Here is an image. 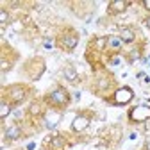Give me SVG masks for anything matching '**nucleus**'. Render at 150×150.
I'll return each mask as SVG.
<instances>
[{"mask_svg":"<svg viewBox=\"0 0 150 150\" xmlns=\"http://www.w3.org/2000/svg\"><path fill=\"white\" fill-rule=\"evenodd\" d=\"M9 95H11L13 102H22L25 98V91L22 86H13V88H9Z\"/></svg>","mask_w":150,"mask_h":150,"instance_id":"0eeeda50","label":"nucleus"},{"mask_svg":"<svg viewBox=\"0 0 150 150\" xmlns=\"http://www.w3.org/2000/svg\"><path fill=\"white\" fill-rule=\"evenodd\" d=\"M63 75L66 77V81H70L71 84H75V82L79 81V77H77V71H75L71 66H66V68L63 70Z\"/></svg>","mask_w":150,"mask_h":150,"instance_id":"f8f14e48","label":"nucleus"},{"mask_svg":"<svg viewBox=\"0 0 150 150\" xmlns=\"http://www.w3.org/2000/svg\"><path fill=\"white\" fill-rule=\"evenodd\" d=\"M132 98H134V93H132L130 88H127V86L125 88H118L115 91V95H112V104L115 105H125Z\"/></svg>","mask_w":150,"mask_h":150,"instance_id":"f03ea898","label":"nucleus"},{"mask_svg":"<svg viewBox=\"0 0 150 150\" xmlns=\"http://www.w3.org/2000/svg\"><path fill=\"white\" fill-rule=\"evenodd\" d=\"M143 7H145L146 11H150V0H145V2H143Z\"/></svg>","mask_w":150,"mask_h":150,"instance_id":"dca6fc26","label":"nucleus"},{"mask_svg":"<svg viewBox=\"0 0 150 150\" xmlns=\"http://www.w3.org/2000/svg\"><path fill=\"white\" fill-rule=\"evenodd\" d=\"M20 136H22V129L18 125H11V127L6 129V138L7 139H18Z\"/></svg>","mask_w":150,"mask_h":150,"instance_id":"9d476101","label":"nucleus"},{"mask_svg":"<svg viewBox=\"0 0 150 150\" xmlns=\"http://www.w3.org/2000/svg\"><path fill=\"white\" fill-rule=\"evenodd\" d=\"M88 125H89V118L82 115V116H77V118L73 120L71 129H73V130H77V132H82V130L88 129Z\"/></svg>","mask_w":150,"mask_h":150,"instance_id":"423d86ee","label":"nucleus"},{"mask_svg":"<svg viewBox=\"0 0 150 150\" xmlns=\"http://www.w3.org/2000/svg\"><path fill=\"white\" fill-rule=\"evenodd\" d=\"M122 45H123V41L120 40L118 36H109V38H107V48H109V50L118 52V50L122 48Z\"/></svg>","mask_w":150,"mask_h":150,"instance_id":"1a4fd4ad","label":"nucleus"},{"mask_svg":"<svg viewBox=\"0 0 150 150\" xmlns=\"http://www.w3.org/2000/svg\"><path fill=\"white\" fill-rule=\"evenodd\" d=\"M77 43H79V38L75 36V34H71V36H64V38H63V47L68 48V50L75 48V47H77Z\"/></svg>","mask_w":150,"mask_h":150,"instance_id":"9b49d317","label":"nucleus"},{"mask_svg":"<svg viewBox=\"0 0 150 150\" xmlns=\"http://www.w3.org/2000/svg\"><path fill=\"white\" fill-rule=\"evenodd\" d=\"M130 122H146L150 120V105H136L129 111Z\"/></svg>","mask_w":150,"mask_h":150,"instance_id":"7ed1b4c3","label":"nucleus"},{"mask_svg":"<svg viewBox=\"0 0 150 150\" xmlns=\"http://www.w3.org/2000/svg\"><path fill=\"white\" fill-rule=\"evenodd\" d=\"M120 40L123 43H132L136 40V32L132 29H129V27H122L120 29Z\"/></svg>","mask_w":150,"mask_h":150,"instance_id":"6e6552de","label":"nucleus"},{"mask_svg":"<svg viewBox=\"0 0 150 150\" xmlns=\"http://www.w3.org/2000/svg\"><path fill=\"white\" fill-rule=\"evenodd\" d=\"M146 150H150V138H146Z\"/></svg>","mask_w":150,"mask_h":150,"instance_id":"a211bd4d","label":"nucleus"},{"mask_svg":"<svg viewBox=\"0 0 150 150\" xmlns=\"http://www.w3.org/2000/svg\"><path fill=\"white\" fill-rule=\"evenodd\" d=\"M7 18H9L7 11H6V9H2V11H0V23H2V29H4V27H6V23H7Z\"/></svg>","mask_w":150,"mask_h":150,"instance_id":"2eb2a0df","label":"nucleus"},{"mask_svg":"<svg viewBox=\"0 0 150 150\" xmlns=\"http://www.w3.org/2000/svg\"><path fill=\"white\" fill-rule=\"evenodd\" d=\"M129 6H130L129 0H115V2H111V4H109V13H112V14L123 13Z\"/></svg>","mask_w":150,"mask_h":150,"instance_id":"39448f33","label":"nucleus"},{"mask_svg":"<svg viewBox=\"0 0 150 150\" xmlns=\"http://www.w3.org/2000/svg\"><path fill=\"white\" fill-rule=\"evenodd\" d=\"M48 102L55 107H66L70 104V95L64 88H55L48 95Z\"/></svg>","mask_w":150,"mask_h":150,"instance_id":"f257e3e1","label":"nucleus"},{"mask_svg":"<svg viewBox=\"0 0 150 150\" xmlns=\"http://www.w3.org/2000/svg\"><path fill=\"white\" fill-rule=\"evenodd\" d=\"M45 123H47V127H55V125H57L59 122H61V118H63V115H61V112L59 111H55V109H48L47 112H45Z\"/></svg>","mask_w":150,"mask_h":150,"instance_id":"20e7f679","label":"nucleus"},{"mask_svg":"<svg viewBox=\"0 0 150 150\" xmlns=\"http://www.w3.org/2000/svg\"><path fill=\"white\" fill-rule=\"evenodd\" d=\"M9 112H11V105L7 102H2V105H0V118H7L9 116Z\"/></svg>","mask_w":150,"mask_h":150,"instance_id":"ddd939ff","label":"nucleus"},{"mask_svg":"<svg viewBox=\"0 0 150 150\" xmlns=\"http://www.w3.org/2000/svg\"><path fill=\"white\" fill-rule=\"evenodd\" d=\"M145 25H146V27L150 29V16H148V18H146V20H145Z\"/></svg>","mask_w":150,"mask_h":150,"instance_id":"f3484780","label":"nucleus"},{"mask_svg":"<svg viewBox=\"0 0 150 150\" xmlns=\"http://www.w3.org/2000/svg\"><path fill=\"white\" fill-rule=\"evenodd\" d=\"M63 146H64V139H63L61 136H57V138L52 139V148H54V150H61Z\"/></svg>","mask_w":150,"mask_h":150,"instance_id":"4468645a","label":"nucleus"}]
</instances>
